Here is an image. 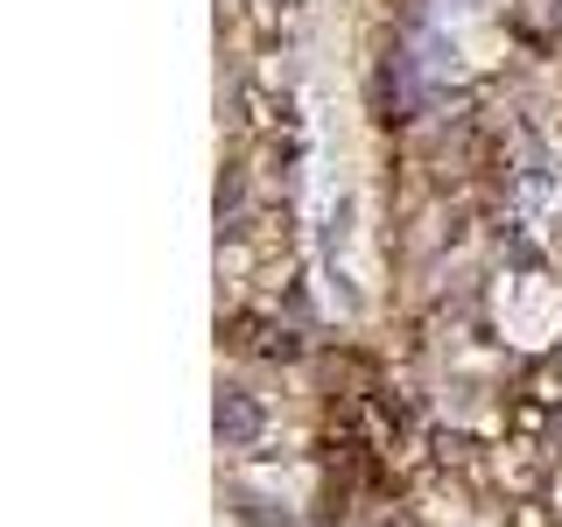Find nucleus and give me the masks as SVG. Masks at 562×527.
I'll list each match as a JSON object with an SVG mask.
<instances>
[{
  "label": "nucleus",
  "instance_id": "1",
  "mask_svg": "<svg viewBox=\"0 0 562 527\" xmlns=\"http://www.w3.org/2000/svg\"><path fill=\"white\" fill-rule=\"evenodd\" d=\"M218 436H225V444H254V436H260V408H254V401H246V394H233V386H225V394H218Z\"/></svg>",
  "mask_w": 562,
  "mask_h": 527
}]
</instances>
